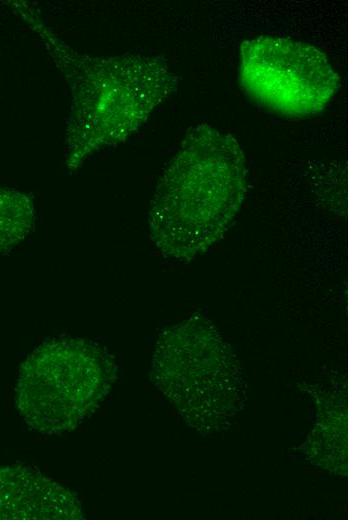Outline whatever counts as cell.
<instances>
[{
  "mask_svg": "<svg viewBox=\"0 0 348 520\" xmlns=\"http://www.w3.org/2000/svg\"><path fill=\"white\" fill-rule=\"evenodd\" d=\"M34 224L30 199L17 191L0 190V254L16 247Z\"/></svg>",
  "mask_w": 348,
  "mask_h": 520,
  "instance_id": "cell-7",
  "label": "cell"
},
{
  "mask_svg": "<svg viewBox=\"0 0 348 520\" xmlns=\"http://www.w3.org/2000/svg\"><path fill=\"white\" fill-rule=\"evenodd\" d=\"M111 357L98 345L77 339H53L22 363L16 403L28 424L40 431L67 429L96 405L113 374Z\"/></svg>",
  "mask_w": 348,
  "mask_h": 520,
  "instance_id": "cell-4",
  "label": "cell"
},
{
  "mask_svg": "<svg viewBox=\"0 0 348 520\" xmlns=\"http://www.w3.org/2000/svg\"><path fill=\"white\" fill-rule=\"evenodd\" d=\"M44 36L72 92L66 138L70 168L123 142L176 88V76L164 58L90 57L66 47L52 32L44 31Z\"/></svg>",
  "mask_w": 348,
  "mask_h": 520,
  "instance_id": "cell-2",
  "label": "cell"
},
{
  "mask_svg": "<svg viewBox=\"0 0 348 520\" xmlns=\"http://www.w3.org/2000/svg\"><path fill=\"white\" fill-rule=\"evenodd\" d=\"M247 172L235 137L207 124L190 128L151 201L154 245L181 262L203 254L235 222L246 198Z\"/></svg>",
  "mask_w": 348,
  "mask_h": 520,
  "instance_id": "cell-1",
  "label": "cell"
},
{
  "mask_svg": "<svg viewBox=\"0 0 348 520\" xmlns=\"http://www.w3.org/2000/svg\"><path fill=\"white\" fill-rule=\"evenodd\" d=\"M38 477L24 467H0V519L35 518Z\"/></svg>",
  "mask_w": 348,
  "mask_h": 520,
  "instance_id": "cell-6",
  "label": "cell"
},
{
  "mask_svg": "<svg viewBox=\"0 0 348 520\" xmlns=\"http://www.w3.org/2000/svg\"><path fill=\"white\" fill-rule=\"evenodd\" d=\"M244 91L258 105L279 115L305 118L325 110L339 87L328 57L315 46L261 35L240 47Z\"/></svg>",
  "mask_w": 348,
  "mask_h": 520,
  "instance_id": "cell-5",
  "label": "cell"
},
{
  "mask_svg": "<svg viewBox=\"0 0 348 520\" xmlns=\"http://www.w3.org/2000/svg\"><path fill=\"white\" fill-rule=\"evenodd\" d=\"M153 373L161 388L188 414L221 422L236 413L243 384L238 360L213 325L202 315L165 331L159 338Z\"/></svg>",
  "mask_w": 348,
  "mask_h": 520,
  "instance_id": "cell-3",
  "label": "cell"
}]
</instances>
